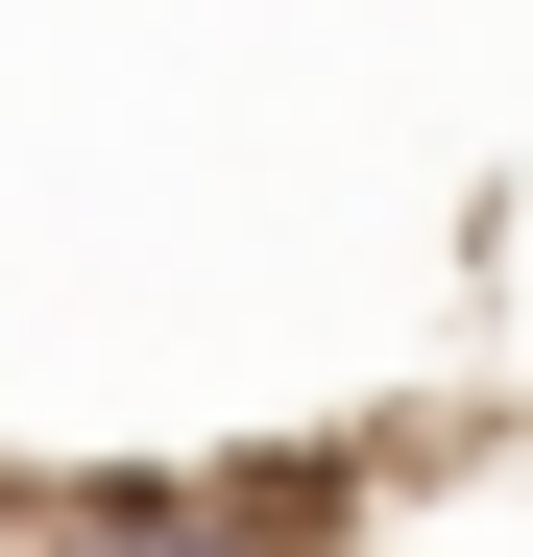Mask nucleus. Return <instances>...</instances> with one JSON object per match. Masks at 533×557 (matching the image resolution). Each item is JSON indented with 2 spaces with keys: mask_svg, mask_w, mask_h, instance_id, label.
I'll return each mask as SVG.
<instances>
[{
  "mask_svg": "<svg viewBox=\"0 0 533 557\" xmlns=\"http://www.w3.org/2000/svg\"><path fill=\"white\" fill-rule=\"evenodd\" d=\"M364 460H122V485H25L0 557H339Z\"/></svg>",
  "mask_w": 533,
  "mask_h": 557,
  "instance_id": "1",
  "label": "nucleus"
}]
</instances>
